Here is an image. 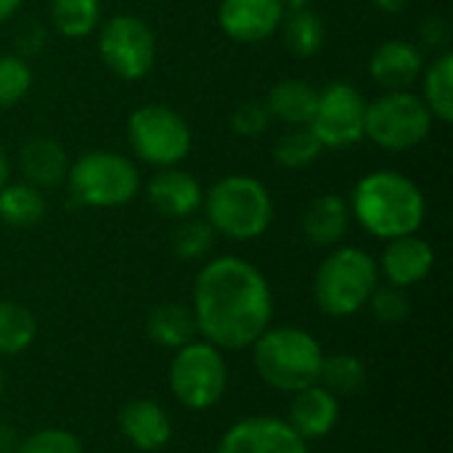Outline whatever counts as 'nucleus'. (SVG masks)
Here are the masks:
<instances>
[{"mask_svg":"<svg viewBox=\"0 0 453 453\" xmlns=\"http://www.w3.org/2000/svg\"><path fill=\"white\" fill-rule=\"evenodd\" d=\"M194 319L199 334L218 350H242L268 329L273 295L265 276L242 257L207 263L194 284Z\"/></svg>","mask_w":453,"mask_h":453,"instance_id":"f257e3e1","label":"nucleus"},{"mask_svg":"<svg viewBox=\"0 0 453 453\" xmlns=\"http://www.w3.org/2000/svg\"><path fill=\"white\" fill-rule=\"evenodd\" d=\"M353 212L369 234L390 242L419 231L425 220V196L406 175L380 170L358 180Z\"/></svg>","mask_w":453,"mask_h":453,"instance_id":"f03ea898","label":"nucleus"},{"mask_svg":"<svg viewBox=\"0 0 453 453\" xmlns=\"http://www.w3.org/2000/svg\"><path fill=\"white\" fill-rule=\"evenodd\" d=\"M255 372L265 385L281 393H300L319 385L324 350L308 332L297 326L265 329L252 342Z\"/></svg>","mask_w":453,"mask_h":453,"instance_id":"7ed1b4c3","label":"nucleus"},{"mask_svg":"<svg viewBox=\"0 0 453 453\" xmlns=\"http://www.w3.org/2000/svg\"><path fill=\"white\" fill-rule=\"evenodd\" d=\"M204 210L215 234L236 242L263 236L273 220V202L268 188L250 175H228L215 183L204 199Z\"/></svg>","mask_w":453,"mask_h":453,"instance_id":"20e7f679","label":"nucleus"},{"mask_svg":"<svg viewBox=\"0 0 453 453\" xmlns=\"http://www.w3.org/2000/svg\"><path fill=\"white\" fill-rule=\"evenodd\" d=\"M380 268L358 247H342L332 252L316 271L313 297L316 305L334 319L356 316L377 289Z\"/></svg>","mask_w":453,"mask_h":453,"instance_id":"39448f33","label":"nucleus"},{"mask_svg":"<svg viewBox=\"0 0 453 453\" xmlns=\"http://www.w3.org/2000/svg\"><path fill=\"white\" fill-rule=\"evenodd\" d=\"M66 178L72 199L85 207L127 204L141 186L135 165L111 151H90L80 157L66 173Z\"/></svg>","mask_w":453,"mask_h":453,"instance_id":"423d86ee","label":"nucleus"},{"mask_svg":"<svg viewBox=\"0 0 453 453\" xmlns=\"http://www.w3.org/2000/svg\"><path fill=\"white\" fill-rule=\"evenodd\" d=\"M433 127L427 104L409 90H388L382 98L366 104L364 135L388 151H406L419 146Z\"/></svg>","mask_w":453,"mask_h":453,"instance_id":"0eeeda50","label":"nucleus"},{"mask_svg":"<svg viewBox=\"0 0 453 453\" xmlns=\"http://www.w3.org/2000/svg\"><path fill=\"white\" fill-rule=\"evenodd\" d=\"M170 390L191 411L212 409L228 385V372L220 350L204 342H188L175 350L170 361Z\"/></svg>","mask_w":453,"mask_h":453,"instance_id":"6e6552de","label":"nucleus"},{"mask_svg":"<svg viewBox=\"0 0 453 453\" xmlns=\"http://www.w3.org/2000/svg\"><path fill=\"white\" fill-rule=\"evenodd\" d=\"M127 138L133 151L157 167L178 165L191 149V130L186 119L162 104L135 109L127 119Z\"/></svg>","mask_w":453,"mask_h":453,"instance_id":"1a4fd4ad","label":"nucleus"},{"mask_svg":"<svg viewBox=\"0 0 453 453\" xmlns=\"http://www.w3.org/2000/svg\"><path fill=\"white\" fill-rule=\"evenodd\" d=\"M98 50L104 64L114 74H119L122 80H138L149 74L154 64L157 40L154 32L146 27V21L122 13L104 24L98 35Z\"/></svg>","mask_w":453,"mask_h":453,"instance_id":"9d476101","label":"nucleus"},{"mask_svg":"<svg viewBox=\"0 0 453 453\" xmlns=\"http://www.w3.org/2000/svg\"><path fill=\"white\" fill-rule=\"evenodd\" d=\"M364 96L348 82H332L319 90V106L311 119V130L316 133L321 146L342 149L364 138Z\"/></svg>","mask_w":453,"mask_h":453,"instance_id":"9b49d317","label":"nucleus"},{"mask_svg":"<svg viewBox=\"0 0 453 453\" xmlns=\"http://www.w3.org/2000/svg\"><path fill=\"white\" fill-rule=\"evenodd\" d=\"M215 453H308V443L276 417H250L236 422Z\"/></svg>","mask_w":453,"mask_h":453,"instance_id":"f8f14e48","label":"nucleus"},{"mask_svg":"<svg viewBox=\"0 0 453 453\" xmlns=\"http://www.w3.org/2000/svg\"><path fill=\"white\" fill-rule=\"evenodd\" d=\"M220 27L239 42H260L271 37L284 21L281 0H220Z\"/></svg>","mask_w":453,"mask_h":453,"instance_id":"ddd939ff","label":"nucleus"},{"mask_svg":"<svg viewBox=\"0 0 453 453\" xmlns=\"http://www.w3.org/2000/svg\"><path fill=\"white\" fill-rule=\"evenodd\" d=\"M149 202L167 218H191L204 196H202V186L199 180L186 173V170H178L175 165L173 167H162L151 180H149Z\"/></svg>","mask_w":453,"mask_h":453,"instance_id":"4468645a","label":"nucleus"},{"mask_svg":"<svg viewBox=\"0 0 453 453\" xmlns=\"http://www.w3.org/2000/svg\"><path fill=\"white\" fill-rule=\"evenodd\" d=\"M433 263H435L433 247L417 234L390 239V244L382 252V273L393 287L401 289L425 281L427 273L433 271Z\"/></svg>","mask_w":453,"mask_h":453,"instance_id":"2eb2a0df","label":"nucleus"},{"mask_svg":"<svg viewBox=\"0 0 453 453\" xmlns=\"http://www.w3.org/2000/svg\"><path fill=\"white\" fill-rule=\"evenodd\" d=\"M340 419V401L321 385H311L295 393L287 425L308 443L329 435Z\"/></svg>","mask_w":453,"mask_h":453,"instance_id":"dca6fc26","label":"nucleus"},{"mask_svg":"<svg viewBox=\"0 0 453 453\" xmlns=\"http://www.w3.org/2000/svg\"><path fill=\"white\" fill-rule=\"evenodd\" d=\"M119 430L130 446L138 451H159L173 435V422L167 411L146 398L130 401L119 411Z\"/></svg>","mask_w":453,"mask_h":453,"instance_id":"f3484780","label":"nucleus"},{"mask_svg":"<svg viewBox=\"0 0 453 453\" xmlns=\"http://www.w3.org/2000/svg\"><path fill=\"white\" fill-rule=\"evenodd\" d=\"M422 66H425L422 50L406 40L382 42L369 61V72L374 82L388 90H406L419 77Z\"/></svg>","mask_w":453,"mask_h":453,"instance_id":"a211bd4d","label":"nucleus"},{"mask_svg":"<svg viewBox=\"0 0 453 453\" xmlns=\"http://www.w3.org/2000/svg\"><path fill=\"white\" fill-rule=\"evenodd\" d=\"M21 173L35 188H56L66 173H69V159L66 151L58 141L53 138H32L21 146Z\"/></svg>","mask_w":453,"mask_h":453,"instance_id":"6ab92c4d","label":"nucleus"},{"mask_svg":"<svg viewBox=\"0 0 453 453\" xmlns=\"http://www.w3.org/2000/svg\"><path fill=\"white\" fill-rule=\"evenodd\" d=\"M348 223H350V207L337 194H324L313 199L303 215V231L319 247L337 244L345 236Z\"/></svg>","mask_w":453,"mask_h":453,"instance_id":"aec40b11","label":"nucleus"},{"mask_svg":"<svg viewBox=\"0 0 453 453\" xmlns=\"http://www.w3.org/2000/svg\"><path fill=\"white\" fill-rule=\"evenodd\" d=\"M319 106V90L305 80H281L268 90L265 109L287 125H311Z\"/></svg>","mask_w":453,"mask_h":453,"instance_id":"412c9836","label":"nucleus"},{"mask_svg":"<svg viewBox=\"0 0 453 453\" xmlns=\"http://www.w3.org/2000/svg\"><path fill=\"white\" fill-rule=\"evenodd\" d=\"M196 332L199 329H196L194 311L180 303H162L146 319V334L157 345L170 348V350H178V348L194 342Z\"/></svg>","mask_w":453,"mask_h":453,"instance_id":"4be33fe9","label":"nucleus"},{"mask_svg":"<svg viewBox=\"0 0 453 453\" xmlns=\"http://www.w3.org/2000/svg\"><path fill=\"white\" fill-rule=\"evenodd\" d=\"M366 382H369V374H366V366L361 358H356L350 353L324 356L321 372H319V385L324 390H329L334 398L358 395V393H364Z\"/></svg>","mask_w":453,"mask_h":453,"instance_id":"5701e85b","label":"nucleus"},{"mask_svg":"<svg viewBox=\"0 0 453 453\" xmlns=\"http://www.w3.org/2000/svg\"><path fill=\"white\" fill-rule=\"evenodd\" d=\"M45 212H48V204L40 188L29 183L0 188V220L3 223L13 228H29V226H37L45 218Z\"/></svg>","mask_w":453,"mask_h":453,"instance_id":"b1692460","label":"nucleus"},{"mask_svg":"<svg viewBox=\"0 0 453 453\" xmlns=\"http://www.w3.org/2000/svg\"><path fill=\"white\" fill-rule=\"evenodd\" d=\"M37 321L29 308L0 300V356H19L35 342Z\"/></svg>","mask_w":453,"mask_h":453,"instance_id":"393cba45","label":"nucleus"},{"mask_svg":"<svg viewBox=\"0 0 453 453\" xmlns=\"http://www.w3.org/2000/svg\"><path fill=\"white\" fill-rule=\"evenodd\" d=\"M433 117L441 122L453 119V53H441L425 74V98Z\"/></svg>","mask_w":453,"mask_h":453,"instance_id":"a878e982","label":"nucleus"},{"mask_svg":"<svg viewBox=\"0 0 453 453\" xmlns=\"http://www.w3.org/2000/svg\"><path fill=\"white\" fill-rule=\"evenodd\" d=\"M284 24V40L287 48L297 56H313L321 45H324V21L319 13H313L311 8L303 11H289V16L281 21Z\"/></svg>","mask_w":453,"mask_h":453,"instance_id":"bb28decb","label":"nucleus"},{"mask_svg":"<svg viewBox=\"0 0 453 453\" xmlns=\"http://www.w3.org/2000/svg\"><path fill=\"white\" fill-rule=\"evenodd\" d=\"M321 141L316 138V133L311 130V125H295L292 130H287L276 146H273V159L287 167V170H297L311 165L319 154H321Z\"/></svg>","mask_w":453,"mask_h":453,"instance_id":"cd10ccee","label":"nucleus"},{"mask_svg":"<svg viewBox=\"0 0 453 453\" xmlns=\"http://www.w3.org/2000/svg\"><path fill=\"white\" fill-rule=\"evenodd\" d=\"M98 0H53L50 19L53 27L66 37H85L98 24Z\"/></svg>","mask_w":453,"mask_h":453,"instance_id":"c85d7f7f","label":"nucleus"},{"mask_svg":"<svg viewBox=\"0 0 453 453\" xmlns=\"http://www.w3.org/2000/svg\"><path fill=\"white\" fill-rule=\"evenodd\" d=\"M215 244V228L199 218H183L173 234V252L180 260H202Z\"/></svg>","mask_w":453,"mask_h":453,"instance_id":"c756f323","label":"nucleus"},{"mask_svg":"<svg viewBox=\"0 0 453 453\" xmlns=\"http://www.w3.org/2000/svg\"><path fill=\"white\" fill-rule=\"evenodd\" d=\"M32 85L29 64L19 56H0V109L19 104Z\"/></svg>","mask_w":453,"mask_h":453,"instance_id":"7c9ffc66","label":"nucleus"},{"mask_svg":"<svg viewBox=\"0 0 453 453\" xmlns=\"http://www.w3.org/2000/svg\"><path fill=\"white\" fill-rule=\"evenodd\" d=\"M16 453H82V443L69 430L45 427L24 438Z\"/></svg>","mask_w":453,"mask_h":453,"instance_id":"2f4dec72","label":"nucleus"},{"mask_svg":"<svg viewBox=\"0 0 453 453\" xmlns=\"http://www.w3.org/2000/svg\"><path fill=\"white\" fill-rule=\"evenodd\" d=\"M372 303V313L377 316V321L382 324H401L409 313H411V303L403 295L401 287H377L369 297Z\"/></svg>","mask_w":453,"mask_h":453,"instance_id":"473e14b6","label":"nucleus"},{"mask_svg":"<svg viewBox=\"0 0 453 453\" xmlns=\"http://www.w3.org/2000/svg\"><path fill=\"white\" fill-rule=\"evenodd\" d=\"M271 122V114L265 109V104L260 101H244L234 109L231 114V127L234 133L244 135V138H255V135H263L265 127Z\"/></svg>","mask_w":453,"mask_h":453,"instance_id":"72a5a7b5","label":"nucleus"},{"mask_svg":"<svg viewBox=\"0 0 453 453\" xmlns=\"http://www.w3.org/2000/svg\"><path fill=\"white\" fill-rule=\"evenodd\" d=\"M451 40V27L443 16H430L422 24V42L427 48H446Z\"/></svg>","mask_w":453,"mask_h":453,"instance_id":"f704fd0d","label":"nucleus"},{"mask_svg":"<svg viewBox=\"0 0 453 453\" xmlns=\"http://www.w3.org/2000/svg\"><path fill=\"white\" fill-rule=\"evenodd\" d=\"M19 443H21L19 441V433L11 425L0 422V453H16Z\"/></svg>","mask_w":453,"mask_h":453,"instance_id":"c9c22d12","label":"nucleus"},{"mask_svg":"<svg viewBox=\"0 0 453 453\" xmlns=\"http://www.w3.org/2000/svg\"><path fill=\"white\" fill-rule=\"evenodd\" d=\"M19 5H21V0H0V21H8Z\"/></svg>","mask_w":453,"mask_h":453,"instance_id":"e433bc0d","label":"nucleus"},{"mask_svg":"<svg viewBox=\"0 0 453 453\" xmlns=\"http://www.w3.org/2000/svg\"><path fill=\"white\" fill-rule=\"evenodd\" d=\"M8 173H11L8 154H5V149L0 146V188H3V186H8Z\"/></svg>","mask_w":453,"mask_h":453,"instance_id":"4c0bfd02","label":"nucleus"},{"mask_svg":"<svg viewBox=\"0 0 453 453\" xmlns=\"http://www.w3.org/2000/svg\"><path fill=\"white\" fill-rule=\"evenodd\" d=\"M382 11H390V13H395V11H401L409 0H374Z\"/></svg>","mask_w":453,"mask_h":453,"instance_id":"58836bf2","label":"nucleus"},{"mask_svg":"<svg viewBox=\"0 0 453 453\" xmlns=\"http://www.w3.org/2000/svg\"><path fill=\"white\" fill-rule=\"evenodd\" d=\"M284 3V11H303L308 8V0H281Z\"/></svg>","mask_w":453,"mask_h":453,"instance_id":"ea45409f","label":"nucleus"},{"mask_svg":"<svg viewBox=\"0 0 453 453\" xmlns=\"http://www.w3.org/2000/svg\"><path fill=\"white\" fill-rule=\"evenodd\" d=\"M0 398H3V372H0Z\"/></svg>","mask_w":453,"mask_h":453,"instance_id":"a19ab883","label":"nucleus"}]
</instances>
